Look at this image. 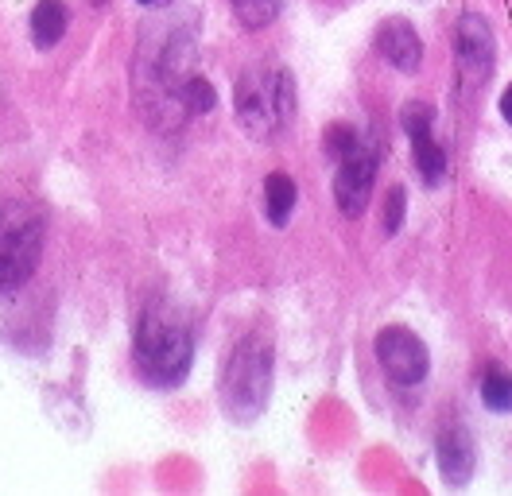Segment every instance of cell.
<instances>
[{"instance_id":"cell-1","label":"cell","mask_w":512,"mask_h":496,"mask_svg":"<svg viewBox=\"0 0 512 496\" xmlns=\"http://www.w3.org/2000/svg\"><path fill=\"white\" fill-rule=\"evenodd\" d=\"M132 365L148 388H179L194 365V334L175 307H144L132 338Z\"/></svg>"},{"instance_id":"cell-2","label":"cell","mask_w":512,"mask_h":496,"mask_svg":"<svg viewBox=\"0 0 512 496\" xmlns=\"http://www.w3.org/2000/svg\"><path fill=\"white\" fill-rule=\"evenodd\" d=\"M222 411L233 423H253L268 407L272 396V338L264 330H253L237 341L225 357L222 384Z\"/></svg>"},{"instance_id":"cell-3","label":"cell","mask_w":512,"mask_h":496,"mask_svg":"<svg viewBox=\"0 0 512 496\" xmlns=\"http://www.w3.org/2000/svg\"><path fill=\"white\" fill-rule=\"evenodd\" d=\"M233 105H237V121L253 140H272L280 136L288 121L295 117V86L284 66L272 62H256L237 78L233 90Z\"/></svg>"},{"instance_id":"cell-4","label":"cell","mask_w":512,"mask_h":496,"mask_svg":"<svg viewBox=\"0 0 512 496\" xmlns=\"http://www.w3.org/2000/svg\"><path fill=\"white\" fill-rule=\"evenodd\" d=\"M39 252H43V217L28 202H8L0 214V295H12L32 279Z\"/></svg>"},{"instance_id":"cell-5","label":"cell","mask_w":512,"mask_h":496,"mask_svg":"<svg viewBox=\"0 0 512 496\" xmlns=\"http://www.w3.org/2000/svg\"><path fill=\"white\" fill-rule=\"evenodd\" d=\"M377 167H381V144L373 136H361L350 152L338 159L334 171V202L346 217H361L369 198H373V183H377Z\"/></svg>"},{"instance_id":"cell-6","label":"cell","mask_w":512,"mask_h":496,"mask_svg":"<svg viewBox=\"0 0 512 496\" xmlns=\"http://www.w3.org/2000/svg\"><path fill=\"white\" fill-rule=\"evenodd\" d=\"M493 62H497V39H493L489 20L478 12L458 16V24H454V70H458L462 90L470 93L485 86L493 74Z\"/></svg>"},{"instance_id":"cell-7","label":"cell","mask_w":512,"mask_h":496,"mask_svg":"<svg viewBox=\"0 0 512 496\" xmlns=\"http://www.w3.org/2000/svg\"><path fill=\"white\" fill-rule=\"evenodd\" d=\"M373 353L381 361L384 376L400 388H416L427 380L431 369V357H427V345L408 330V326H384L377 341H373Z\"/></svg>"},{"instance_id":"cell-8","label":"cell","mask_w":512,"mask_h":496,"mask_svg":"<svg viewBox=\"0 0 512 496\" xmlns=\"http://www.w3.org/2000/svg\"><path fill=\"white\" fill-rule=\"evenodd\" d=\"M400 124L412 140V159H416V171L423 175V183L439 186L447 175V152L435 140V109L427 101H408L400 109Z\"/></svg>"},{"instance_id":"cell-9","label":"cell","mask_w":512,"mask_h":496,"mask_svg":"<svg viewBox=\"0 0 512 496\" xmlns=\"http://www.w3.org/2000/svg\"><path fill=\"white\" fill-rule=\"evenodd\" d=\"M435 458H439V473L450 489H462L470 477H474V462H478V450H474V438L462 423H447L439 431L435 442Z\"/></svg>"},{"instance_id":"cell-10","label":"cell","mask_w":512,"mask_h":496,"mask_svg":"<svg viewBox=\"0 0 512 496\" xmlns=\"http://www.w3.org/2000/svg\"><path fill=\"white\" fill-rule=\"evenodd\" d=\"M377 51L400 74H416L419 66H423V43H419L416 28L408 20H400V16L384 20L381 28H377Z\"/></svg>"},{"instance_id":"cell-11","label":"cell","mask_w":512,"mask_h":496,"mask_svg":"<svg viewBox=\"0 0 512 496\" xmlns=\"http://www.w3.org/2000/svg\"><path fill=\"white\" fill-rule=\"evenodd\" d=\"M70 24V12H66L63 0H39L32 12V43L39 51H51L59 47Z\"/></svg>"},{"instance_id":"cell-12","label":"cell","mask_w":512,"mask_h":496,"mask_svg":"<svg viewBox=\"0 0 512 496\" xmlns=\"http://www.w3.org/2000/svg\"><path fill=\"white\" fill-rule=\"evenodd\" d=\"M295 202H299V190L291 183V175L272 171V175L264 179V217H268L276 229H284L291 210H295Z\"/></svg>"},{"instance_id":"cell-13","label":"cell","mask_w":512,"mask_h":496,"mask_svg":"<svg viewBox=\"0 0 512 496\" xmlns=\"http://www.w3.org/2000/svg\"><path fill=\"white\" fill-rule=\"evenodd\" d=\"M171 93H175V101L183 105V113H187V117H202V113H210V109H214V101H218L214 86H210L206 78H198V74L179 78V82L171 86Z\"/></svg>"},{"instance_id":"cell-14","label":"cell","mask_w":512,"mask_h":496,"mask_svg":"<svg viewBox=\"0 0 512 496\" xmlns=\"http://www.w3.org/2000/svg\"><path fill=\"white\" fill-rule=\"evenodd\" d=\"M478 392L489 411H497V415H509L512 411V376L501 365H489V369L481 372Z\"/></svg>"},{"instance_id":"cell-15","label":"cell","mask_w":512,"mask_h":496,"mask_svg":"<svg viewBox=\"0 0 512 496\" xmlns=\"http://www.w3.org/2000/svg\"><path fill=\"white\" fill-rule=\"evenodd\" d=\"M229 4H233V16H237L241 28L260 31L280 16V4L284 0H229Z\"/></svg>"},{"instance_id":"cell-16","label":"cell","mask_w":512,"mask_h":496,"mask_svg":"<svg viewBox=\"0 0 512 496\" xmlns=\"http://www.w3.org/2000/svg\"><path fill=\"white\" fill-rule=\"evenodd\" d=\"M357 140H361V132H357V128H350V124H330V128H326V136H322V148H326V155L338 163V159L350 152Z\"/></svg>"},{"instance_id":"cell-17","label":"cell","mask_w":512,"mask_h":496,"mask_svg":"<svg viewBox=\"0 0 512 496\" xmlns=\"http://www.w3.org/2000/svg\"><path fill=\"white\" fill-rule=\"evenodd\" d=\"M404 202H408L404 186H392V190H388V202H384V233H388V237L400 233V225H404Z\"/></svg>"},{"instance_id":"cell-18","label":"cell","mask_w":512,"mask_h":496,"mask_svg":"<svg viewBox=\"0 0 512 496\" xmlns=\"http://www.w3.org/2000/svg\"><path fill=\"white\" fill-rule=\"evenodd\" d=\"M497 109H501V117L512 124V86L505 93H501V101H497Z\"/></svg>"},{"instance_id":"cell-19","label":"cell","mask_w":512,"mask_h":496,"mask_svg":"<svg viewBox=\"0 0 512 496\" xmlns=\"http://www.w3.org/2000/svg\"><path fill=\"white\" fill-rule=\"evenodd\" d=\"M136 4H144V8H156V4H167V0H136Z\"/></svg>"},{"instance_id":"cell-20","label":"cell","mask_w":512,"mask_h":496,"mask_svg":"<svg viewBox=\"0 0 512 496\" xmlns=\"http://www.w3.org/2000/svg\"><path fill=\"white\" fill-rule=\"evenodd\" d=\"M94 4H105V0H94Z\"/></svg>"}]
</instances>
